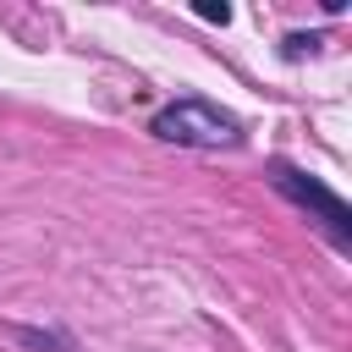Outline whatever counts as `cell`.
<instances>
[{"instance_id":"cell-2","label":"cell","mask_w":352,"mask_h":352,"mask_svg":"<svg viewBox=\"0 0 352 352\" xmlns=\"http://www.w3.org/2000/svg\"><path fill=\"white\" fill-rule=\"evenodd\" d=\"M275 187H280L286 198H297L302 209H319V214L330 220V231H336V236H352V209H346L324 182L302 176V170H292V165H275Z\"/></svg>"},{"instance_id":"cell-1","label":"cell","mask_w":352,"mask_h":352,"mask_svg":"<svg viewBox=\"0 0 352 352\" xmlns=\"http://www.w3.org/2000/svg\"><path fill=\"white\" fill-rule=\"evenodd\" d=\"M154 138L165 143H192V148H226L236 143V116H226L220 104H204V99H176L154 116Z\"/></svg>"},{"instance_id":"cell-3","label":"cell","mask_w":352,"mask_h":352,"mask_svg":"<svg viewBox=\"0 0 352 352\" xmlns=\"http://www.w3.org/2000/svg\"><path fill=\"white\" fill-rule=\"evenodd\" d=\"M198 16H204V22H226V16H231V6H198Z\"/></svg>"}]
</instances>
